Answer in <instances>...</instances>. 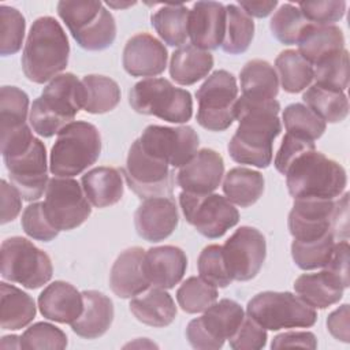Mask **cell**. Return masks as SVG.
I'll return each mask as SVG.
<instances>
[{"mask_svg":"<svg viewBox=\"0 0 350 350\" xmlns=\"http://www.w3.org/2000/svg\"><path fill=\"white\" fill-rule=\"evenodd\" d=\"M276 100H252L241 96L235 103L238 129L228 142L230 157L239 164L267 168L272 163V144L282 131Z\"/></svg>","mask_w":350,"mask_h":350,"instance_id":"1","label":"cell"},{"mask_svg":"<svg viewBox=\"0 0 350 350\" xmlns=\"http://www.w3.org/2000/svg\"><path fill=\"white\" fill-rule=\"evenodd\" d=\"M70 44L66 31L52 16L37 18L29 31L23 53L22 70L34 83H45L67 67Z\"/></svg>","mask_w":350,"mask_h":350,"instance_id":"2","label":"cell"},{"mask_svg":"<svg viewBox=\"0 0 350 350\" xmlns=\"http://www.w3.org/2000/svg\"><path fill=\"white\" fill-rule=\"evenodd\" d=\"M82 108V83L71 72L55 77L31 104L29 122L38 135L53 137Z\"/></svg>","mask_w":350,"mask_h":350,"instance_id":"3","label":"cell"},{"mask_svg":"<svg viewBox=\"0 0 350 350\" xmlns=\"http://www.w3.org/2000/svg\"><path fill=\"white\" fill-rule=\"evenodd\" d=\"M286 185L294 200H335L345 191L347 176L339 163L314 149L301 154L288 167Z\"/></svg>","mask_w":350,"mask_h":350,"instance_id":"4","label":"cell"},{"mask_svg":"<svg viewBox=\"0 0 350 350\" xmlns=\"http://www.w3.org/2000/svg\"><path fill=\"white\" fill-rule=\"evenodd\" d=\"M288 231L297 241H313L334 234L340 239L349 235V193L335 200H294L288 213Z\"/></svg>","mask_w":350,"mask_h":350,"instance_id":"5","label":"cell"},{"mask_svg":"<svg viewBox=\"0 0 350 350\" xmlns=\"http://www.w3.org/2000/svg\"><path fill=\"white\" fill-rule=\"evenodd\" d=\"M101 153L98 129L83 120L63 127L51 149L49 171L55 176L72 178L93 165Z\"/></svg>","mask_w":350,"mask_h":350,"instance_id":"6","label":"cell"},{"mask_svg":"<svg viewBox=\"0 0 350 350\" xmlns=\"http://www.w3.org/2000/svg\"><path fill=\"white\" fill-rule=\"evenodd\" d=\"M57 14L77 44L86 51H103L116 38L113 15L101 1H59Z\"/></svg>","mask_w":350,"mask_h":350,"instance_id":"7","label":"cell"},{"mask_svg":"<svg viewBox=\"0 0 350 350\" xmlns=\"http://www.w3.org/2000/svg\"><path fill=\"white\" fill-rule=\"evenodd\" d=\"M131 108L142 115H153L170 123H186L193 115L191 94L165 78H145L130 93Z\"/></svg>","mask_w":350,"mask_h":350,"instance_id":"8","label":"cell"},{"mask_svg":"<svg viewBox=\"0 0 350 350\" xmlns=\"http://www.w3.org/2000/svg\"><path fill=\"white\" fill-rule=\"evenodd\" d=\"M1 278L34 290L48 283L53 273L51 257L22 237L3 241L0 247Z\"/></svg>","mask_w":350,"mask_h":350,"instance_id":"9","label":"cell"},{"mask_svg":"<svg viewBox=\"0 0 350 350\" xmlns=\"http://www.w3.org/2000/svg\"><path fill=\"white\" fill-rule=\"evenodd\" d=\"M246 312L247 316L269 331L309 328L317 321L316 310L288 291L258 293L247 302Z\"/></svg>","mask_w":350,"mask_h":350,"instance_id":"10","label":"cell"},{"mask_svg":"<svg viewBox=\"0 0 350 350\" xmlns=\"http://www.w3.org/2000/svg\"><path fill=\"white\" fill-rule=\"evenodd\" d=\"M197 122L209 131H224L235 119L238 86L235 77L226 71L212 72L196 92Z\"/></svg>","mask_w":350,"mask_h":350,"instance_id":"11","label":"cell"},{"mask_svg":"<svg viewBox=\"0 0 350 350\" xmlns=\"http://www.w3.org/2000/svg\"><path fill=\"white\" fill-rule=\"evenodd\" d=\"M179 204L187 223L211 239L223 237L239 221L238 209L220 194L182 191Z\"/></svg>","mask_w":350,"mask_h":350,"instance_id":"12","label":"cell"},{"mask_svg":"<svg viewBox=\"0 0 350 350\" xmlns=\"http://www.w3.org/2000/svg\"><path fill=\"white\" fill-rule=\"evenodd\" d=\"M243 319L242 306L232 299L223 298L205 309L201 317L187 324L186 338L194 349L216 350L235 334Z\"/></svg>","mask_w":350,"mask_h":350,"instance_id":"13","label":"cell"},{"mask_svg":"<svg viewBox=\"0 0 350 350\" xmlns=\"http://www.w3.org/2000/svg\"><path fill=\"white\" fill-rule=\"evenodd\" d=\"M122 172L130 190L142 200L172 197L175 186L174 171L167 163L148 154L142 149L139 139L131 144Z\"/></svg>","mask_w":350,"mask_h":350,"instance_id":"14","label":"cell"},{"mask_svg":"<svg viewBox=\"0 0 350 350\" xmlns=\"http://www.w3.org/2000/svg\"><path fill=\"white\" fill-rule=\"evenodd\" d=\"M44 212L56 230L70 231L86 221L92 213V204L78 180L53 176L45 190Z\"/></svg>","mask_w":350,"mask_h":350,"instance_id":"15","label":"cell"},{"mask_svg":"<svg viewBox=\"0 0 350 350\" xmlns=\"http://www.w3.org/2000/svg\"><path fill=\"white\" fill-rule=\"evenodd\" d=\"M142 149L170 167L180 168L198 150V134L190 126H148L138 138Z\"/></svg>","mask_w":350,"mask_h":350,"instance_id":"16","label":"cell"},{"mask_svg":"<svg viewBox=\"0 0 350 350\" xmlns=\"http://www.w3.org/2000/svg\"><path fill=\"white\" fill-rule=\"evenodd\" d=\"M221 250L231 279L247 282L260 272L267 256V243L257 228L242 226L226 241Z\"/></svg>","mask_w":350,"mask_h":350,"instance_id":"17","label":"cell"},{"mask_svg":"<svg viewBox=\"0 0 350 350\" xmlns=\"http://www.w3.org/2000/svg\"><path fill=\"white\" fill-rule=\"evenodd\" d=\"M3 160L11 185L15 186L23 200L36 201L42 197L49 178L46 149L41 139L34 138L29 149L12 157H3Z\"/></svg>","mask_w":350,"mask_h":350,"instance_id":"18","label":"cell"},{"mask_svg":"<svg viewBox=\"0 0 350 350\" xmlns=\"http://www.w3.org/2000/svg\"><path fill=\"white\" fill-rule=\"evenodd\" d=\"M224 175V160L213 149L198 150L176 174V185L182 191L206 194L215 191Z\"/></svg>","mask_w":350,"mask_h":350,"instance_id":"19","label":"cell"},{"mask_svg":"<svg viewBox=\"0 0 350 350\" xmlns=\"http://www.w3.org/2000/svg\"><path fill=\"white\" fill-rule=\"evenodd\" d=\"M168 53L161 41L148 33H138L127 40L123 49V67L131 77L153 78L164 72Z\"/></svg>","mask_w":350,"mask_h":350,"instance_id":"20","label":"cell"},{"mask_svg":"<svg viewBox=\"0 0 350 350\" xmlns=\"http://www.w3.org/2000/svg\"><path fill=\"white\" fill-rule=\"evenodd\" d=\"M179 223V213L174 198H146L134 215L138 235L148 242H160L168 238Z\"/></svg>","mask_w":350,"mask_h":350,"instance_id":"21","label":"cell"},{"mask_svg":"<svg viewBox=\"0 0 350 350\" xmlns=\"http://www.w3.org/2000/svg\"><path fill=\"white\" fill-rule=\"evenodd\" d=\"M226 33V5L217 1H197L189 16L191 44L204 51L221 46Z\"/></svg>","mask_w":350,"mask_h":350,"instance_id":"22","label":"cell"},{"mask_svg":"<svg viewBox=\"0 0 350 350\" xmlns=\"http://www.w3.org/2000/svg\"><path fill=\"white\" fill-rule=\"evenodd\" d=\"M109 286L119 298H133L150 287L142 247H129L118 256L111 268Z\"/></svg>","mask_w":350,"mask_h":350,"instance_id":"23","label":"cell"},{"mask_svg":"<svg viewBox=\"0 0 350 350\" xmlns=\"http://www.w3.org/2000/svg\"><path fill=\"white\" fill-rule=\"evenodd\" d=\"M41 314L60 324H72L83 310V295L72 284L55 280L38 295Z\"/></svg>","mask_w":350,"mask_h":350,"instance_id":"24","label":"cell"},{"mask_svg":"<svg viewBox=\"0 0 350 350\" xmlns=\"http://www.w3.org/2000/svg\"><path fill=\"white\" fill-rule=\"evenodd\" d=\"M187 268L186 253L172 245L150 247L145 252V272L150 286L172 288L185 276Z\"/></svg>","mask_w":350,"mask_h":350,"instance_id":"25","label":"cell"},{"mask_svg":"<svg viewBox=\"0 0 350 350\" xmlns=\"http://www.w3.org/2000/svg\"><path fill=\"white\" fill-rule=\"evenodd\" d=\"M82 314L71 324L72 331L85 339L103 336L113 321V302L105 294L96 290L82 291Z\"/></svg>","mask_w":350,"mask_h":350,"instance_id":"26","label":"cell"},{"mask_svg":"<svg viewBox=\"0 0 350 350\" xmlns=\"http://www.w3.org/2000/svg\"><path fill=\"white\" fill-rule=\"evenodd\" d=\"M298 52L313 67L345 49L343 31L335 25L309 23L298 40Z\"/></svg>","mask_w":350,"mask_h":350,"instance_id":"27","label":"cell"},{"mask_svg":"<svg viewBox=\"0 0 350 350\" xmlns=\"http://www.w3.org/2000/svg\"><path fill=\"white\" fill-rule=\"evenodd\" d=\"M129 306L138 321L150 327H167L176 317V306L172 297L159 287H150L133 297Z\"/></svg>","mask_w":350,"mask_h":350,"instance_id":"28","label":"cell"},{"mask_svg":"<svg viewBox=\"0 0 350 350\" xmlns=\"http://www.w3.org/2000/svg\"><path fill=\"white\" fill-rule=\"evenodd\" d=\"M81 186L96 208L115 205L123 197L122 171L113 167H96L88 171L81 179Z\"/></svg>","mask_w":350,"mask_h":350,"instance_id":"29","label":"cell"},{"mask_svg":"<svg viewBox=\"0 0 350 350\" xmlns=\"http://www.w3.org/2000/svg\"><path fill=\"white\" fill-rule=\"evenodd\" d=\"M297 295L313 309H325L338 304L345 287L325 269L316 273H302L294 282Z\"/></svg>","mask_w":350,"mask_h":350,"instance_id":"30","label":"cell"},{"mask_svg":"<svg viewBox=\"0 0 350 350\" xmlns=\"http://www.w3.org/2000/svg\"><path fill=\"white\" fill-rule=\"evenodd\" d=\"M213 67L211 52L200 49L193 44L179 46L171 56L170 75L182 86L194 85L208 75Z\"/></svg>","mask_w":350,"mask_h":350,"instance_id":"31","label":"cell"},{"mask_svg":"<svg viewBox=\"0 0 350 350\" xmlns=\"http://www.w3.org/2000/svg\"><path fill=\"white\" fill-rule=\"evenodd\" d=\"M36 317L34 299L21 288L5 282L0 283V325L16 331L29 325Z\"/></svg>","mask_w":350,"mask_h":350,"instance_id":"32","label":"cell"},{"mask_svg":"<svg viewBox=\"0 0 350 350\" xmlns=\"http://www.w3.org/2000/svg\"><path fill=\"white\" fill-rule=\"evenodd\" d=\"M242 96L252 100H275L279 93L278 74L267 60L253 59L239 72Z\"/></svg>","mask_w":350,"mask_h":350,"instance_id":"33","label":"cell"},{"mask_svg":"<svg viewBox=\"0 0 350 350\" xmlns=\"http://www.w3.org/2000/svg\"><path fill=\"white\" fill-rule=\"evenodd\" d=\"M226 198L241 208H247L258 201L264 193V176L252 168H231L223 180Z\"/></svg>","mask_w":350,"mask_h":350,"instance_id":"34","label":"cell"},{"mask_svg":"<svg viewBox=\"0 0 350 350\" xmlns=\"http://www.w3.org/2000/svg\"><path fill=\"white\" fill-rule=\"evenodd\" d=\"M82 83V109L89 113H105L116 108L120 101V88L109 77L85 75Z\"/></svg>","mask_w":350,"mask_h":350,"instance_id":"35","label":"cell"},{"mask_svg":"<svg viewBox=\"0 0 350 350\" xmlns=\"http://www.w3.org/2000/svg\"><path fill=\"white\" fill-rule=\"evenodd\" d=\"M190 10L183 4H167L150 16L160 38L171 46H182L189 38Z\"/></svg>","mask_w":350,"mask_h":350,"instance_id":"36","label":"cell"},{"mask_svg":"<svg viewBox=\"0 0 350 350\" xmlns=\"http://www.w3.org/2000/svg\"><path fill=\"white\" fill-rule=\"evenodd\" d=\"M305 105L325 123H338L349 115V101L345 92L313 83L302 94Z\"/></svg>","mask_w":350,"mask_h":350,"instance_id":"37","label":"cell"},{"mask_svg":"<svg viewBox=\"0 0 350 350\" xmlns=\"http://www.w3.org/2000/svg\"><path fill=\"white\" fill-rule=\"evenodd\" d=\"M278 79L287 93H299L310 86L314 67L298 51L286 49L275 60Z\"/></svg>","mask_w":350,"mask_h":350,"instance_id":"38","label":"cell"},{"mask_svg":"<svg viewBox=\"0 0 350 350\" xmlns=\"http://www.w3.org/2000/svg\"><path fill=\"white\" fill-rule=\"evenodd\" d=\"M254 36L253 19L238 5H226V33L221 49L230 55H239L247 51Z\"/></svg>","mask_w":350,"mask_h":350,"instance_id":"39","label":"cell"},{"mask_svg":"<svg viewBox=\"0 0 350 350\" xmlns=\"http://www.w3.org/2000/svg\"><path fill=\"white\" fill-rule=\"evenodd\" d=\"M334 245V234H327L325 237L313 241L294 239L291 243V256L295 265L304 271L323 268L332 254Z\"/></svg>","mask_w":350,"mask_h":350,"instance_id":"40","label":"cell"},{"mask_svg":"<svg viewBox=\"0 0 350 350\" xmlns=\"http://www.w3.org/2000/svg\"><path fill=\"white\" fill-rule=\"evenodd\" d=\"M217 287L202 278H187L176 291V301L186 313H200L217 301Z\"/></svg>","mask_w":350,"mask_h":350,"instance_id":"41","label":"cell"},{"mask_svg":"<svg viewBox=\"0 0 350 350\" xmlns=\"http://www.w3.org/2000/svg\"><path fill=\"white\" fill-rule=\"evenodd\" d=\"M29 112V96L16 86L0 89V131L7 133L26 123Z\"/></svg>","mask_w":350,"mask_h":350,"instance_id":"42","label":"cell"},{"mask_svg":"<svg viewBox=\"0 0 350 350\" xmlns=\"http://www.w3.org/2000/svg\"><path fill=\"white\" fill-rule=\"evenodd\" d=\"M282 118L287 133L297 137L314 141L319 139L325 131V122L301 103L287 105Z\"/></svg>","mask_w":350,"mask_h":350,"instance_id":"43","label":"cell"},{"mask_svg":"<svg viewBox=\"0 0 350 350\" xmlns=\"http://www.w3.org/2000/svg\"><path fill=\"white\" fill-rule=\"evenodd\" d=\"M310 22L304 16L298 5L284 3L273 14L269 29L273 37L286 45L298 44L301 34Z\"/></svg>","mask_w":350,"mask_h":350,"instance_id":"44","label":"cell"},{"mask_svg":"<svg viewBox=\"0 0 350 350\" xmlns=\"http://www.w3.org/2000/svg\"><path fill=\"white\" fill-rule=\"evenodd\" d=\"M349 52L346 49L328 56L314 66L316 85L345 92L349 86Z\"/></svg>","mask_w":350,"mask_h":350,"instance_id":"45","label":"cell"},{"mask_svg":"<svg viewBox=\"0 0 350 350\" xmlns=\"http://www.w3.org/2000/svg\"><path fill=\"white\" fill-rule=\"evenodd\" d=\"M26 22L23 15L14 7L0 5V53L15 55L23 44Z\"/></svg>","mask_w":350,"mask_h":350,"instance_id":"46","label":"cell"},{"mask_svg":"<svg viewBox=\"0 0 350 350\" xmlns=\"http://www.w3.org/2000/svg\"><path fill=\"white\" fill-rule=\"evenodd\" d=\"M197 268L200 278L215 287H227L232 282L227 272L220 245L205 246L198 256Z\"/></svg>","mask_w":350,"mask_h":350,"instance_id":"47","label":"cell"},{"mask_svg":"<svg viewBox=\"0 0 350 350\" xmlns=\"http://www.w3.org/2000/svg\"><path fill=\"white\" fill-rule=\"evenodd\" d=\"M66 346L67 335L45 321L30 325L21 336V349H64Z\"/></svg>","mask_w":350,"mask_h":350,"instance_id":"48","label":"cell"},{"mask_svg":"<svg viewBox=\"0 0 350 350\" xmlns=\"http://www.w3.org/2000/svg\"><path fill=\"white\" fill-rule=\"evenodd\" d=\"M21 224L26 235L41 242H49L57 237L56 230L48 220L44 212V202H33L25 208Z\"/></svg>","mask_w":350,"mask_h":350,"instance_id":"49","label":"cell"},{"mask_svg":"<svg viewBox=\"0 0 350 350\" xmlns=\"http://www.w3.org/2000/svg\"><path fill=\"white\" fill-rule=\"evenodd\" d=\"M298 8L304 16L314 25H332L343 18L346 12V1L324 0V1H302Z\"/></svg>","mask_w":350,"mask_h":350,"instance_id":"50","label":"cell"},{"mask_svg":"<svg viewBox=\"0 0 350 350\" xmlns=\"http://www.w3.org/2000/svg\"><path fill=\"white\" fill-rule=\"evenodd\" d=\"M228 342L234 350H258L267 345V329L250 316H245L243 321Z\"/></svg>","mask_w":350,"mask_h":350,"instance_id":"51","label":"cell"},{"mask_svg":"<svg viewBox=\"0 0 350 350\" xmlns=\"http://www.w3.org/2000/svg\"><path fill=\"white\" fill-rule=\"evenodd\" d=\"M314 149H316V146H314L313 141L286 133V135L283 137L282 145H280V148H279V150H278V153L275 156V160H273L275 168L280 174L286 175L288 167L301 154H304V153H306L309 150H314Z\"/></svg>","mask_w":350,"mask_h":350,"instance_id":"52","label":"cell"},{"mask_svg":"<svg viewBox=\"0 0 350 350\" xmlns=\"http://www.w3.org/2000/svg\"><path fill=\"white\" fill-rule=\"evenodd\" d=\"M323 268L345 288L349 287V242L346 239H342L334 245L332 254Z\"/></svg>","mask_w":350,"mask_h":350,"instance_id":"53","label":"cell"},{"mask_svg":"<svg viewBox=\"0 0 350 350\" xmlns=\"http://www.w3.org/2000/svg\"><path fill=\"white\" fill-rule=\"evenodd\" d=\"M0 196H1V224L12 221L22 209V196L21 193L8 183L5 179L0 182Z\"/></svg>","mask_w":350,"mask_h":350,"instance_id":"54","label":"cell"},{"mask_svg":"<svg viewBox=\"0 0 350 350\" xmlns=\"http://www.w3.org/2000/svg\"><path fill=\"white\" fill-rule=\"evenodd\" d=\"M272 349H282V347H306V349H316L317 339L313 332L309 331H288L276 335L271 343Z\"/></svg>","mask_w":350,"mask_h":350,"instance_id":"55","label":"cell"},{"mask_svg":"<svg viewBox=\"0 0 350 350\" xmlns=\"http://www.w3.org/2000/svg\"><path fill=\"white\" fill-rule=\"evenodd\" d=\"M349 305L343 304L334 310L327 319V328L329 334L345 343H349Z\"/></svg>","mask_w":350,"mask_h":350,"instance_id":"56","label":"cell"},{"mask_svg":"<svg viewBox=\"0 0 350 350\" xmlns=\"http://www.w3.org/2000/svg\"><path fill=\"white\" fill-rule=\"evenodd\" d=\"M238 5L252 18H265L268 16L278 5V1H239Z\"/></svg>","mask_w":350,"mask_h":350,"instance_id":"57","label":"cell"},{"mask_svg":"<svg viewBox=\"0 0 350 350\" xmlns=\"http://www.w3.org/2000/svg\"><path fill=\"white\" fill-rule=\"evenodd\" d=\"M0 347L3 349H21V336L8 335L3 336L0 342Z\"/></svg>","mask_w":350,"mask_h":350,"instance_id":"58","label":"cell"},{"mask_svg":"<svg viewBox=\"0 0 350 350\" xmlns=\"http://www.w3.org/2000/svg\"><path fill=\"white\" fill-rule=\"evenodd\" d=\"M109 7H113V8H126V7H129V5H133L134 3H126V4H116V3H107Z\"/></svg>","mask_w":350,"mask_h":350,"instance_id":"59","label":"cell"}]
</instances>
